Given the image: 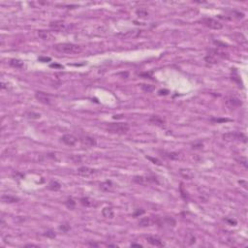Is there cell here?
Wrapping results in <instances>:
<instances>
[{
    "instance_id": "cell-31",
    "label": "cell",
    "mask_w": 248,
    "mask_h": 248,
    "mask_svg": "<svg viewBox=\"0 0 248 248\" xmlns=\"http://www.w3.org/2000/svg\"><path fill=\"white\" fill-rule=\"evenodd\" d=\"M70 229H71V227L69 224H61L59 226V230L62 233H68L70 231Z\"/></svg>"
},
{
    "instance_id": "cell-7",
    "label": "cell",
    "mask_w": 248,
    "mask_h": 248,
    "mask_svg": "<svg viewBox=\"0 0 248 248\" xmlns=\"http://www.w3.org/2000/svg\"><path fill=\"white\" fill-rule=\"evenodd\" d=\"M133 181L140 185H148L150 183H158L157 178H154V176H142V175L135 176L133 178Z\"/></svg>"
},
{
    "instance_id": "cell-10",
    "label": "cell",
    "mask_w": 248,
    "mask_h": 248,
    "mask_svg": "<svg viewBox=\"0 0 248 248\" xmlns=\"http://www.w3.org/2000/svg\"><path fill=\"white\" fill-rule=\"evenodd\" d=\"M61 141L62 142H64L66 145H69V147H74L75 144H77L78 139L75 137L72 134H65L61 137Z\"/></svg>"
},
{
    "instance_id": "cell-18",
    "label": "cell",
    "mask_w": 248,
    "mask_h": 248,
    "mask_svg": "<svg viewBox=\"0 0 248 248\" xmlns=\"http://www.w3.org/2000/svg\"><path fill=\"white\" fill-rule=\"evenodd\" d=\"M38 36L42 40H52V34L49 30H39Z\"/></svg>"
},
{
    "instance_id": "cell-13",
    "label": "cell",
    "mask_w": 248,
    "mask_h": 248,
    "mask_svg": "<svg viewBox=\"0 0 248 248\" xmlns=\"http://www.w3.org/2000/svg\"><path fill=\"white\" fill-rule=\"evenodd\" d=\"M147 240L148 243H150L151 245L156 246V247H163L165 245L164 242L159 239L157 236H147Z\"/></svg>"
},
{
    "instance_id": "cell-35",
    "label": "cell",
    "mask_w": 248,
    "mask_h": 248,
    "mask_svg": "<svg viewBox=\"0 0 248 248\" xmlns=\"http://www.w3.org/2000/svg\"><path fill=\"white\" fill-rule=\"evenodd\" d=\"M140 76H141V77H144V79H150V80H152V75H151V73H142V74H140Z\"/></svg>"
},
{
    "instance_id": "cell-34",
    "label": "cell",
    "mask_w": 248,
    "mask_h": 248,
    "mask_svg": "<svg viewBox=\"0 0 248 248\" xmlns=\"http://www.w3.org/2000/svg\"><path fill=\"white\" fill-rule=\"evenodd\" d=\"M211 121L213 122H226V121H230V119H227V118H211Z\"/></svg>"
},
{
    "instance_id": "cell-3",
    "label": "cell",
    "mask_w": 248,
    "mask_h": 248,
    "mask_svg": "<svg viewBox=\"0 0 248 248\" xmlns=\"http://www.w3.org/2000/svg\"><path fill=\"white\" fill-rule=\"evenodd\" d=\"M225 57H228L227 53L220 52L218 50H210L208 55L206 56V62L210 63V64H215L218 62V60L220 58H225Z\"/></svg>"
},
{
    "instance_id": "cell-30",
    "label": "cell",
    "mask_w": 248,
    "mask_h": 248,
    "mask_svg": "<svg viewBox=\"0 0 248 248\" xmlns=\"http://www.w3.org/2000/svg\"><path fill=\"white\" fill-rule=\"evenodd\" d=\"M167 155V157L170 158V159H173V160H178V159L179 158V154L178 153V152H167L166 153Z\"/></svg>"
},
{
    "instance_id": "cell-21",
    "label": "cell",
    "mask_w": 248,
    "mask_h": 248,
    "mask_svg": "<svg viewBox=\"0 0 248 248\" xmlns=\"http://www.w3.org/2000/svg\"><path fill=\"white\" fill-rule=\"evenodd\" d=\"M47 188L50 190H52V191H58L61 188V184L56 180H52L50 181L49 185H47Z\"/></svg>"
},
{
    "instance_id": "cell-27",
    "label": "cell",
    "mask_w": 248,
    "mask_h": 248,
    "mask_svg": "<svg viewBox=\"0 0 248 248\" xmlns=\"http://www.w3.org/2000/svg\"><path fill=\"white\" fill-rule=\"evenodd\" d=\"M43 236L46 237H49V239H54L56 236V234L53 230H47L45 233H43Z\"/></svg>"
},
{
    "instance_id": "cell-38",
    "label": "cell",
    "mask_w": 248,
    "mask_h": 248,
    "mask_svg": "<svg viewBox=\"0 0 248 248\" xmlns=\"http://www.w3.org/2000/svg\"><path fill=\"white\" fill-rule=\"evenodd\" d=\"M203 145V144H202V142H199V144H192V147L195 148V149H197V148H202Z\"/></svg>"
},
{
    "instance_id": "cell-43",
    "label": "cell",
    "mask_w": 248,
    "mask_h": 248,
    "mask_svg": "<svg viewBox=\"0 0 248 248\" xmlns=\"http://www.w3.org/2000/svg\"><path fill=\"white\" fill-rule=\"evenodd\" d=\"M131 246L132 247H134V246H136V247H142V244H139V243H132Z\"/></svg>"
},
{
    "instance_id": "cell-20",
    "label": "cell",
    "mask_w": 248,
    "mask_h": 248,
    "mask_svg": "<svg viewBox=\"0 0 248 248\" xmlns=\"http://www.w3.org/2000/svg\"><path fill=\"white\" fill-rule=\"evenodd\" d=\"M9 64L10 65H11L12 67H14V68H17V69H22L23 68V62L22 60H19V59H11L10 60V62H9Z\"/></svg>"
},
{
    "instance_id": "cell-33",
    "label": "cell",
    "mask_w": 248,
    "mask_h": 248,
    "mask_svg": "<svg viewBox=\"0 0 248 248\" xmlns=\"http://www.w3.org/2000/svg\"><path fill=\"white\" fill-rule=\"evenodd\" d=\"M236 161L240 162V164H242L245 168H247V167H248V166H247V160H246V158L240 157V159H236Z\"/></svg>"
},
{
    "instance_id": "cell-28",
    "label": "cell",
    "mask_w": 248,
    "mask_h": 248,
    "mask_svg": "<svg viewBox=\"0 0 248 248\" xmlns=\"http://www.w3.org/2000/svg\"><path fill=\"white\" fill-rule=\"evenodd\" d=\"M25 116L27 118H31V119H38V118H40V114L34 113V111H27L25 114Z\"/></svg>"
},
{
    "instance_id": "cell-12",
    "label": "cell",
    "mask_w": 248,
    "mask_h": 248,
    "mask_svg": "<svg viewBox=\"0 0 248 248\" xmlns=\"http://www.w3.org/2000/svg\"><path fill=\"white\" fill-rule=\"evenodd\" d=\"M95 173H96V171H95L94 169L89 168V167H86V166L78 169V174H79L80 175H81V176H83V178H89V176H92Z\"/></svg>"
},
{
    "instance_id": "cell-25",
    "label": "cell",
    "mask_w": 248,
    "mask_h": 248,
    "mask_svg": "<svg viewBox=\"0 0 248 248\" xmlns=\"http://www.w3.org/2000/svg\"><path fill=\"white\" fill-rule=\"evenodd\" d=\"M185 239H186V242H187L188 245H193V244L196 242V237L191 233H187V234H186Z\"/></svg>"
},
{
    "instance_id": "cell-15",
    "label": "cell",
    "mask_w": 248,
    "mask_h": 248,
    "mask_svg": "<svg viewBox=\"0 0 248 248\" xmlns=\"http://www.w3.org/2000/svg\"><path fill=\"white\" fill-rule=\"evenodd\" d=\"M99 187H100L101 190H103V191H105V192H111L114 190V185L113 184V182H111V180H106V181L100 183Z\"/></svg>"
},
{
    "instance_id": "cell-45",
    "label": "cell",
    "mask_w": 248,
    "mask_h": 248,
    "mask_svg": "<svg viewBox=\"0 0 248 248\" xmlns=\"http://www.w3.org/2000/svg\"><path fill=\"white\" fill-rule=\"evenodd\" d=\"M25 247H38V246L34 245V244H27V245H25Z\"/></svg>"
},
{
    "instance_id": "cell-26",
    "label": "cell",
    "mask_w": 248,
    "mask_h": 248,
    "mask_svg": "<svg viewBox=\"0 0 248 248\" xmlns=\"http://www.w3.org/2000/svg\"><path fill=\"white\" fill-rule=\"evenodd\" d=\"M141 88L144 91V92H147V93H150L155 89L154 86H151V84H144V83L141 84Z\"/></svg>"
},
{
    "instance_id": "cell-16",
    "label": "cell",
    "mask_w": 248,
    "mask_h": 248,
    "mask_svg": "<svg viewBox=\"0 0 248 248\" xmlns=\"http://www.w3.org/2000/svg\"><path fill=\"white\" fill-rule=\"evenodd\" d=\"M175 220L173 218V217L170 216H166V217H162V227L164 226H168V227H174L175 226Z\"/></svg>"
},
{
    "instance_id": "cell-42",
    "label": "cell",
    "mask_w": 248,
    "mask_h": 248,
    "mask_svg": "<svg viewBox=\"0 0 248 248\" xmlns=\"http://www.w3.org/2000/svg\"><path fill=\"white\" fill-rule=\"evenodd\" d=\"M50 67H52V68H62V66L58 65V64H50Z\"/></svg>"
},
{
    "instance_id": "cell-14",
    "label": "cell",
    "mask_w": 248,
    "mask_h": 248,
    "mask_svg": "<svg viewBox=\"0 0 248 248\" xmlns=\"http://www.w3.org/2000/svg\"><path fill=\"white\" fill-rule=\"evenodd\" d=\"M148 121L150 122L151 124L157 125V126H160V127H162L163 125L165 124V120L163 119L161 116H159V115H151V116L149 117Z\"/></svg>"
},
{
    "instance_id": "cell-11",
    "label": "cell",
    "mask_w": 248,
    "mask_h": 248,
    "mask_svg": "<svg viewBox=\"0 0 248 248\" xmlns=\"http://www.w3.org/2000/svg\"><path fill=\"white\" fill-rule=\"evenodd\" d=\"M81 144L84 147H93L96 145V140L90 136H83L81 139Z\"/></svg>"
},
{
    "instance_id": "cell-40",
    "label": "cell",
    "mask_w": 248,
    "mask_h": 248,
    "mask_svg": "<svg viewBox=\"0 0 248 248\" xmlns=\"http://www.w3.org/2000/svg\"><path fill=\"white\" fill-rule=\"evenodd\" d=\"M168 93H169V90H167V89L159 90V95H167Z\"/></svg>"
},
{
    "instance_id": "cell-32",
    "label": "cell",
    "mask_w": 248,
    "mask_h": 248,
    "mask_svg": "<svg viewBox=\"0 0 248 248\" xmlns=\"http://www.w3.org/2000/svg\"><path fill=\"white\" fill-rule=\"evenodd\" d=\"M147 158L148 159V160H150L151 162H153L154 164H156V165H159V166H161L162 164H161V162L158 160V159H156V158H152V157H149V156H147Z\"/></svg>"
},
{
    "instance_id": "cell-22",
    "label": "cell",
    "mask_w": 248,
    "mask_h": 248,
    "mask_svg": "<svg viewBox=\"0 0 248 248\" xmlns=\"http://www.w3.org/2000/svg\"><path fill=\"white\" fill-rule=\"evenodd\" d=\"M80 202L81 205L83 206H86V208H90V206H92L94 205V202L91 199L88 198V197H83V198L80 200Z\"/></svg>"
},
{
    "instance_id": "cell-37",
    "label": "cell",
    "mask_w": 248,
    "mask_h": 248,
    "mask_svg": "<svg viewBox=\"0 0 248 248\" xmlns=\"http://www.w3.org/2000/svg\"><path fill=\"white\" fill-rule=\"evenodd\" d=\"M39 61H41V62H47V61H50V57H44V56H40L39 58H38Z\"/></svg>"
},
{
    "instance_id": "cell-9",
    "label": "cell",
    "mask_w": 248,
    "mask_h": 248,
    "mask_svg": "<svg viewBox=\"0 0 248 248\" xmlns=\"http://www.w3.org/2000/svg\"><path fill=\"white\" fill-rule=\"evenodd\" d=\"M226 106L231 109H235V108H239L242 105V102L240 99L236 97H228L225 101Z\"/></svg>"
},
{
    "instance_id": "cell-1",
    "label": "cell",
    "mask_w": 248,
    "mask_h": 248,
    "mask_svg": "<svg viewBox=\"0 0 248 248\" xmlns=\"http://www.w3.org/2000/svg\"><path fill=\"white\" fill-rule=\"evenodd\" d=\"M54 50L65 54H78L83 50V47L72 43H61L54 46Z\"/></svg>"
},
{
    "instance_id": "cell-41",
    "label": "cell",
    "mask_w": 248,
    "mask_h": 248,
    "mask_svg": "<svg viewBox=\"0 0 248 248\" xmlns=\"http://www.w3.org/2000/svg\"><path fill=\"white\" fill-rule=\"evenodd\" d=\"M239 184L243 185V188L247 189V186H248V184H247V182H246L245 180H239Z\"/></svg>"
},
{
    "instance_id": "cell-5",
    "label": "cell",
    "mask_w": 248,
    "mask_h": 248,
    "mask_svg": "<svg viewBox=\"0 0 248 248\" xmlns=\"http://www.w3.org/2000/svg\"><path fill=\"white\" fill-rule=\"evenodd\" d=\"M201 22L203 25L208 27V28L215 29V30H219L223 27V24L219 22V20H217L215 19H212V18H203L201 20Z\"/></svg>"
},
{
    "instance_id": "cell-6",
    "label": "cell",
    "mask_w": 248,
    "mask_h": 248,
    "mask_svg": "<svg viewBox=\"0 0 248 248\" xmlns=\"http://www.w3.org/2000/svg\"><path fill=\"white\" fill-rule=\"evenodd\" d=\"M50 27L52 30L56 32H64L71 29L70 25H67L62 20H54V22H52L50 23Z\"/></svg>"
},
{
    "instance_id": "cell-44",
    "label": "cell",
    "mask_w": 248,
    "mask_h": 248,
    "mask_svg": "<svg viewBox=\"0 0 248 248\" xmlns=\"http://www.w3.org/2000/svg\"><path fill=\"white\" fill-rule=\"evenodd\" d=\"M88 245H90V246H98V244L97 243H95V242H89L88 243Z\"/></svg>"
},
{
    "instance_id": "cell-29",
    "label": "cell",
    "mask_w": 248,
    "mask_h": 248,
    "mask_svg": "<svg viewBox=\"0 0 248 248\" xmlns=\"http://www.w3.org/2000/svg\"><path fill=\"white\" fill-rule=\"evenodd\" d=\"M65 206H67L68 208H70V209H74V208H75V206H76V202H75L72 198H69V199H68L67 201L65 202Z\"/></svg>"
},
{
    "instance_id": "cell-8",
    "label": "cell",
    "mask_w": 248,
    "mask_h": 248,
    "mask_svg": "<svg viewBox=\"0 0 248 248\" xmlns=\"http://www.w3.org/2000/svg\"><path fill=\"white\" fill-rule=\"evenodd\" d=\"M35 98L42 104H45V105L52 104V97H50L49 94L43 92V91H37L35 93Z\"/></svg>"
},
{
    "instance_id": "cell-19",
    "label": "cell",
    "mask_w": 248,
    "mask_h": 248,
    "mask_svg": "<svg viewBox=\"0 0 248 248\" xmlns=\"http://www.w3.org/2000/svg\"><path fill=\"white\" fill-rule=\"evenodd\" d=\"M1 201L3 203H18L19 201V199L17 198V197H15V196L4 194V195L1 196Z\"/></svg>"
},
{
    "instance_id": "cell-17",
    "label": "cell",
    "mask_w": 248,
    "mask_h": 248,
    "mask_svg": "<svg viewBox=\"0 0 248 248\" xmlns=\"http://www.w3.org/2000/svg\"><path fill=\"white\" fill-rule=\"evenodd\" d=\"M102 215H103L105 218L113 219L114 216V213L113 208H111V206H106V208H104L103 210H102Z\"/></svg>"
},
{
    "instance_id": "cell-4",
    "label": "cell",
    "mask_w": 248,
    "mask_h": 248,
    "mask_svg": "<svg viewBox=\"0 0 248 248\" xmlns=\"http://www.w3.org/2000/svg\"><path fill=\"white\" fill-rule=\"evenodd\" d=\"M222 138L226 142L240 141L242 142H247V137L243 133H240V132H229V133L224 134Z\"/></svg>"
},
{
    "instance_id": "cell-36",
    "label": "cell",
    "mask_w": 248,
    "mask_h": 248,
    "mask_svg": "<svg viewBox=\"0 0 248 248\" xmlns=\"http://www.w3.org/2000/svg\"><path fill=\"white\" fill-rule=\"evenodd\" d=\"M144 213V210H142V209H137L136 210V212L134 213V216L135 217H137V216H141Z\"/></svg>"
},
{
    "instance_id": "cell-46",
    "label": "cell",
    "mask_w": 248,
    "mask_h": 248,
    "mask_svg": "<svg viewBox=\"0 0 248 248\" xmlns=\"http://www.w3.org/2000/svg\"><path fill=\"white\" fill-rule=\"evenodd\" d=\"M108 246H113V247H116L115 244H108Z\"/></svg>"
},
{
    "instance_id": "cell-2",
    "label": "cell",
    "mask_w": 248,
    "mask_h": 248,
    "mask_svg": "<svg viewBox=\"0 0 248 248\" xmlns=\"http://www.w3.org/2000/svg\"><path fill=\"white\" fill-rule=\"evenodd\" d=\"M130 129L128 123H124V122H116V123H109L107 126V131L110 133L114 134H126Z\"/></svg>"
},
{
    "instance_id": "cell-23",
    "label": "cell",
    "mask_w": 248,
    "mask_h": 248,
    "mask_svg": "<svg viewBox=\"0 0 248 248\" xmlns=\"http://www.w3.org/2000/svg\"><path fill=\"white\" fill-rule=\"evenodd\" d=\"M152 223L153 222H152V220L149 218V217H142V219H140V221H139V226L148 227V226H150Z\"/></svg>"
},
{
    "instance_id": "cell-24",
    "label": "cell",
    "mask_w": 248,
    "mask_h": 248,
    "mask_svg": "<svg viewBox=\"0 0 248 248\" xmlns=\"http://www.w3.org/2000/svg\"><path fill=\"white\" fill-rule=\"evenodd\" d=\"M136 14H137V16L139 18L145 19V18H147V16H148V11L145 8H139L136 10Z\"/></svg>"
},
{
    "instance_id": "cell-39",
    "label": "cell",
    "mask_w": 248,
    "mask_h": 248,
    "mask_svg": "<svg viewBox=\"0 0 248 248\" xmlns=\"http://www.w3.org/2000/svg\"><path fill=\"white\" fill-rule=\"evenodd\" d=\"M226 221L230 223L231 225H233V226H236V220H233V219H226Z\"/></svg>"
}]
</instances>
